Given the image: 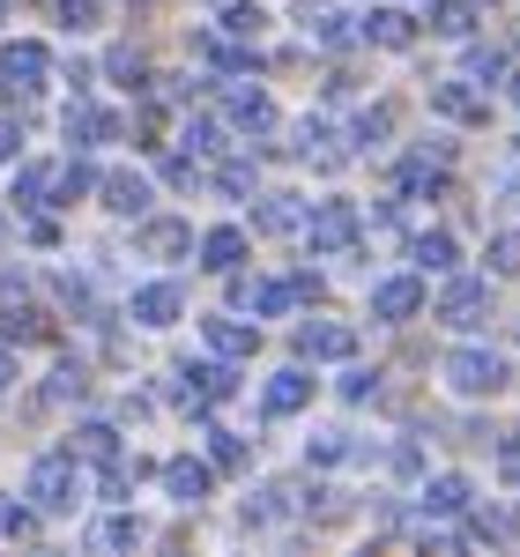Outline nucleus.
Masks as SVG:
<instances>
[{"label": "nucleus", "instance_id": "f257e3e1", "mask_svg": "<svg viewBox=\"0 0 520 557\" xmlns=\"http://www.w3.org/2000/svg\"><path fill=\"white\" fill-rule=\"evenodd\" d=\"M75 498H83L75 454H45L38 469H30V506H38V513H75Z\"/></svg>", "mask_w": 520, "mask_h": 557}, {"label": "nucleus", "instance_id": "f03ea898", "mask_svg": "<svg viewBox=\"0 0 520 557\" xmlns=\"http://www.w3.org/2000/svg\"><path fill=\"white\" fill-rule=\"evenodd\" d=\"M446 386L454 394H498L506 386V357L498 349H454L446 357Z\"/></svg>", "mask_w": 520, "mask_h": 557}, {"label": "nucleus", "instance_id": "7ed1b4c3", "mask_svg": "<svg viewBox=\"0 0 520 557\" xmlns=\"http://www.w3.org/2000/svg\"><path fill=\"white\" fill-rule=\"evenodd\" d=\"M305 238H312V253H343L357 238V201H320L305 215Z\"/></svg>", "mask_w": 520, "mask_h": 557}, {"label": "nucleus", "instance_id": "20e7f679", "mask_svg": "<svg viewBox=\"0 0 520 557\" xmlns=\"http://www.w3.org/2000/svg\"><path fill=\"white\" fill-rule=\"evenodd\" d=\"M231 394H238L231 364H186V372H178V401H186V409H209V401H231Z\"/></svg>", "mask_w": 520, "mask_h": 557}, {"label": "nucleus", "instance_id": "39448f33", "mask_svg": "<svg viewBox=\"0 0 520 557\" xmlns=\"http://www.w3.org/2000/svg\"><path fill=\"white\" fill-rule=\"evenodd\" d=\"M45 75H52L45 45H30V38H23V45H0V83H8V89H23V97H30Z\"/></svg>", "mask_w": 520, "mask_h": 557}, {"label": "nucleus", "instance_id": "423d86ee", "mask_svg": "<svg viewBox=\"0 0 520 557\" xmlns=\"http://www.w3.org/2000/svg\"><path fill=\"white\" fill-rule=\"evenodd\" d=\"M483 305H491V283H476V275H454V283L438 290V320H454V327H476Z\"/></svg>", "mask_w": 520, "mask_h": 557}, {"label": "nucleus", "instance_id": "0eeeda50", "mask_svg": "<svg viewBox=\"0 0 520 557\" xmlns=\"http://www.w3.org/2000/svg\"><path fill=\"white\" fill-rule=\"evenodd\" d=\"M417 305H424V283H417V275L372 283V320H417Z\"/></svg>", "mask_w": 520, "mask_h": 557}, {"label": "nucleus", "instance_id": "6e6552de", "mask_svg": "<svg viewBox=\"0 0 520 557\" xmlns=\"http://www.w3.org/2000/svg\"><path fill=\"white\" fill-rule=\"evenodd\" d=\"M141 253H149V260H178V253H194V231H186L178 215H149V223H141Z\"/></svg>", "mask_w": 520, "mask_h": 557}, {"label": "nucleus", "instance_id": "1a4fd4ad", "mask_svg": "<svg viewBox=\"0 0 520 557\" xmlns=\"http://www.w3.org/2000/svg\"><path fill=\"white\" fill-rule=\"evenodd\" d=\"M357 335H349L343 320H305L298 327V357H349Z\"/></svg>", "mask_w": 520, "mask_h": 557}, {"label": "nucleus", "instance_id": "9d476101", "mask_svg": "<svg viewBox=\"0 0 520 557\" xmlns=\"http://www.w3.org/2000/svg\"><path fill=\"white\" fill-rule=\"evenodd\" d=\"M223 112H231V120H238L246 134H268V127H275V104H268L260 89H246V83L223 89Z\"/></svg>", "mask_w": 520, "mask_h": 557}, {"label": "nucleus", "instance_id": "9b49d317", "mask_svg": "<svg viewBox=\"0 0 520 557\" xmlns=\"http://www.w3.org/2000/svg\"><path fill=\"white\" fill-rule=\"evenodd\" d=\"M357 38H372V45H387V52H401V45L417 38V15H401V8H372Z\"/></svg>", "mask_w": 520, "mask_h": 557}, {"label": "nucleus", "instance_id": "f8f14e48", "mask_svg": "<svg viewBox=\"0 0 520 557\" xmlns=\"http://www.w3.org/2000/svg\"><path fill=\"white\" fill-rule=\"evenodd\" d=\"M164 491H172L178 506H201V498L216 491V475L201 469V461H164Z\"/></svg>", "mask_w": 520, "mask_h": 557}, {"label": "nucleus", "instance_id": "ddd939ff", "mask_svg": "<svg viewBox=\"0 0 520 557\" xmlns=\"http://www.w3.org/2000/svg\"><path fill=\"white\" fill-rule=\"evenodd\" d=\"M0 343H52V320H45L38 305H8V312H0Z\"/></svg>", "mask_w": 520, "mask_h": 557}, {"label": "nucleus", "instance_id": "4468645a", "mask_svg": "<svg viewBox=\"0 0 520 557\" xmlns=\"http://www.w3.org/2000/svg\"><path fill=\"white\" fill-rule=\"evenodd\" d=\"M432 112H446V120H483L491 104H483V89H469V83H432Z\"/></svg>", "mask_w": 520, "mask_h": 557}, {"label": "nucleus", "instance_id": "2eb2a0df", "mask_svg": "<svg viewBox=\"0 0 520 557\" xmlns=\"http://www.w3.org/2000/svg\"><path fill=\"white\" fill-rule=\"evenodd\" d=\"M134 320H141V327H172V320H178V283H149V290H134Z\"/></svg>", "mask_w": 520, "mask_h": 557}, {"label": "nucleus", "instance_id": "dca6fc26", "mask_svg": "<svg viewBox=\"0 0 520 557\" xmlns=\"http://www.w3.org/2000/svg\"><path fill=\"white\" fill-rule=\"evenodd\" d=\"M260 401H268V417H298L305 401H312V380H305V372H275Z\"/></svg>", "mask_w": 520, "mask_h": 557}, {"label": "nucleus", "instance_id": "f3484780", "mask_svg": "<svg viewBox=\"0 0 520 557\" xmlns=\"http://www.w3.org/2000/svg\"><path fill=\"white\" fill-rule=\"evenodd\" d=\"M60 194V164H23L15 172V209H45Z\"/></svg>", "mask_w": 520, "mask_h": 557}, {"label": "nucleus", "instance_id": "a211bd4d", "mask_svg": "<svg viewBox=\"0 0 520 557\" xmlns=\"http://www.w3.org/2000/svg\"><path fill=\"white\" fill-rule=\"evenodd\" d=\"M112 134H120V120H112V112H97V104H67V141H75V149L112 141Z\"/></svg>", "mask_w": 520, "mask_h": 557}, {"label": "nucleus", "instance_id": "6ab92c4d", "mask_svg": "<svg viewBox=\"0 0 520 557\" xmlns=\"http://www.w3.org/2000/svg\"><path fill=\"white\" fill-rule=\"evenodd\" d=\"M238 260H246V231H231V223H223V231H209V238H201V268L231 275Z\"/></svg>", "mask_w": 520, "mask_h": 557}, {"label": "nucleus", "instance_id": "aec40b11", "mask_svg": "<svg viewBox=\"0 0 520 557\" xmlns=\"http://www.w3.org/2000/svg\"><path fill=\"white\" fill-rule=\"evenodd\" d=\"M104 209H112V215H141V209H149V178L112 172V178H104Z\"/></svg>", "mask_w": 520, "mask_h": 557}, {"label": "nucleus", "instance_id": "412c9836", "mask_svg": "<svg viewBox=\"0 0 520 557\" xmlns=\"http://www.w3.org/2000/svg\"><path fill=\"white\" fill-rule=\"evenodd\" d=\"M209 349H216V357H253L260 327H246V320H209Z\"/></svg>", "mask_w": 520, "mask_h": 557}, {"label": "nucleus", "instance_id": "4be33fe9", "mask_svg": "<svg viewBox=\"0 0 520 557\" xmlns=\"http://www.w3.org/2000/svg\"><path fill=\"white\" fill-rule=\"evenodd\" d=\"M238 305H253V312H290L298 305V283H238Z\"/></svg>", "mask_w": 520, "mask_h": 557}, {"label": "nucleus", "instance_id": "5701e85b", "mask_svg": "<svg viewBox=\"0 0 520 557\" xmlns=\"http://www.w3.org/2000/svg\"><path fill=\"white\" fill-rule=\"evenodd\" d=\"M424 513H469V483L461 475H432L424 483Z\"/></svg>", "mask_w": 520, "mask_h": 557}, {"label": "nucleus", "instance_id": "b1692460", "mask_svg": "<svg viewBox=\"0 0 520 557\" xmlns=\"http://www.w3.org/2000/svg\"><path fill=\"white\" fill-rule=\"evenodd\" d=\"M298 157H305V164H343V149H335V127L305 120V127H298Z\"/></svg>", "mask_w": 520, "mask_h": 557}, {"label": "nucleus", "instance_id": "393cba45", "mask_svg": "<svg viewBox=\"0 0 520 557\" xmlns=\"http://www.w3.org/2000/svg\"><path fill=\"white\" fill-rule=\"evenodd\" d=\"M67 454H83V461H120V431H104V424H83L75 431V446Z\"/></svg>", "mask_w": 520, "mask_h": 557}, {"label": "nucleus", "instance_id": "a878e982", "mask_svg": "<svg viewBox=\"0 0 520 557\" xmlns=\"http://www.w3.org/2000/svg\"><path fill=\"white\" fill-rule=\"evenodd\" d=\"M260 231H298L305 223V209L298 201H290V194H268V201H260V215H253Z\"/></svg>", "mask_w": 520, "mask_h": 557}, {"label": "nucleus", "instance_id": "bb28decb", "mask_svg": "<svg viewBox=\"0 0 520 557\" xmlns=\"http://www.w3.org/2000/svg\"><path fill=\"white\" fill-rule=\"evenodd\" d=\"M432 30H438V38H469V30H476V0H446Z\"/></svg>", "mask_w": 520, "mask_h": 557}, {"label": "nucleus", "instance_id": "cd10ccee", "mask_svg": "<svg viewBox=\"0 0 520 557\" xmlns=\"http://www.w3.org/2000/svg\"><path fill=\"white\" fill-rule=\"evenodd\" d=\"M409 253H417V268H424V275H432V268H454V238H446V231H424Z\"/></svg>", "mask_w": 520, "mask_h": 557}, {"label": "nucleus", "instance_id": "c85d7f7f", "mask_svg": "<svg viewBox=\"0 0 520 557\" xmlns=\"http://www.w3.org/2000/svg\"><path fill=\"white\" fill-rule=\"evenodd\" d=\"M97 543H104V550H134V543H141V520H134V513H112L104 528H97Z\"/></svg>", "mask_w": 520, "mask_h": 557}, {"label": "nucleus", "instance_id": "c756f323", "mask_svg": "<svg viewBox=\"0 0 520 557\" xmlns=\"http://www.w3.org/2000/svg\"><path fill=\"white\" fill-rule=\"evenodd\" d=\"M209 454H216V469H246V461H253L238 431H209Z\"/></svg>", "mask_w": 520, "mask_h": 557}, {"label": "nucleus", "instance_id": "7c9ffc66", "mask_svg": "<svg viewBox=\"0 0 520 557\" xmlns=\"http://www.w3.org/2000/svg\"><path fill=\"white\" fill-rule=\"evenodd\" d=\"M491 275H520V231H498L491 238Z\"/></svg>", "mask_w": 520, "mask_h": 557}, {"label": "nucleus", "instance_id": "2f4dec72", "mask_svg": "<svg viewBox=\"0 0 520 557\" xmlns=\"http://www.w3.org/2000/svg\"><path fill=\"white\" fill-rule=\"evenodd\" d=\"M223 30H231V38H246V45H253L260 30H268V15H260V8H246V0H238V8H231V15H223Z\"/></svg>", "mask_w": 520, "mask_h": 557}, {"label": "nucleus", "instance_id": "473e14b6", "mask_svg": "<svg viewBox=\"0 0 520 557\" xmlns=\"http://www.w3.org/2000/svg\"><path fill=\"white\" fill-rule=\"evenodd\" d=\"M104 75H112V83H141V75H149V67H141V52H134V45H120V52H112V60H104Z\"/></svg>", "mask_w": 520, "mask_h": 557}, {"label": "nucleus", "instance_id": "72a5a7b5", "mask_svg": "<svg viewBox=\"0 0 520 557\" xmlns=\"http://www.w3.org/2000/svg\"><path fill=\"white\" fill-rule=\"evenodd\" d=\"M83 364H60V372H52V380H45V401H75V394H83Z\"/></svg>", "mask_w": 520, "mask_h": 557}, {"label": "nucleus", "instance_id": "f704fd0d", "mask_svg": "<svg viewBox=\"0 0 520 557\" xmlns=\"http://www.w3.org/2000/svg\"><path fill=\"white\" fill-rule=\"evenodd\" d=\"M387 134H394V104H372V112L357 120V141H364V149H372V141H387Z\"/></svg>", "mask_w": 520, "mask_h": 557}, {"label": "nucleus", "instance_id": "c9c22d12", "mask_svg": "<svg viewBox=\"0 0 520 557\" xmlns=\"http://www.w3.org/2000/svg\"><path fill=\"white\" fill-rule=\"evenodd\" d=\"M506 535H513L506 513H469V543H506Z\"/></svg>", "mask_w": 520, "mask_h": 557}, {"label": "nucleus", "instance_id": "e433bc0d", "mask_svg": "<svg viewBox=\"0 0 520 557\" xmlns=\"http://www.w3.org/2000/svg\"><path fill=\"white\" fill-rule=\"evenodd\" d=\"M469 75H476L483 89H491V83H506V52H483V45H476V52H469Z\"/></svg>", "mask_w": 520, "mask_h": 557}, {"label": "nucleus", "instance_id": "4c0bfd02", "mask_svg": "<svg viewBox=\"0 0 520 557\" xmlns=\"http://www.w3.org/2000/svg\"><path fill=\"white\" fill-rule=\"evenodd\" d=\"M0 535H8V543H30V535H38V513L8 506V513H0Z\"/></svg>", "mask_w": 520, "mask_h": 557}, {"label": "nucleus", "instance_id": "58836bf2", "mask_svg": "<svg viewBox=\"0 0 520 557\" xmlns=\"http://www.w3.org/2000/svg\"><path fill=\"white\" fill-rule=\"evenodd\" d=\"M60 23H67V30H89V23H97V0H60Z\"/></svg>", "mask_w": 520, "mask_h": 557}, {"label": "nucleus", "instance_id": "ea45409f", "mask_svg": "<svg viewBox=\"0 0 520 557\" xmlns=\"http://www.w3.org/2000/svg\"><path fill=\"white\" fill-rule=\"evenodd\" d=\"M216 186H223V194H253V172H246V164H223Z\"/></svg>", "mask_w": 520, "mask_h": 557}, {"label": "nucleus", "instance_id": "a19ab883", "mask_svg": "<svg viewBox=\"0 0 520 557\" xmlns=\"http://www.w3.org/2000/svg\"><path fill=\"white\" fill-rule=\"evenodd\" d=\"M498 469L520 483V431H506V446H498Z\"/></svg>", "mask_w": 520, "mask_h": 557}, {"label": "nucleus", "instance_id": "79ce46f5", "mask_svg": "<svg viewBox=\"0 0 520 557\" xmlns=\"http://www.w3.org/2000/svg\"><path fill=\"white\" fill-rule=\"evenodd\" d=\"M372 386H380V372H349V380H343V394H349V401H364Z\"/></svg>", "mask_w": 520, "mask_h": 557}, {"label": "nucleus", "instance_id": "37998d69", "mask_svg": "<svg viewBox=\"0 0 520 557\" xmlns=\"http://www.w3.org/2000/svg\"><path fill=\"white\" fill-rule=\"evenodd\" d=\"M15 149H23V127H15V120H0V164H8Z\"/></svg>", "mask_w": 520, "mask_h": 557}, {"label": "nucleus", "instance_id": "c03bdc74", "mask_svg": "<svg viewBox=\"0 0 520 557\" xmlns=\"http://www.w3.org/2000/svg\"><path fill=\"white\" fill-rule=\"evenodd\" d=\"M15 380V343H0V386Z\"/></svg>", "mask_w": 520, "mask_h": 557}, {"label": "nucleus", "instance_id": "a18cd8bd", "mask_svg": "<svg viewBox=\"0 0 520 557\" xmlns=\"http://www.w3.org/2000/svg\"><path fill=\"white\" fill-rule=\"evenodd\" d=\"M513 104H520V75H513Z\"/></svg>", "mask_w": 520, "mask_h": 557}, {"label": "nucleus", "instance_id": "49530a36", "mask_svg": "<svg viewBox=\"0 0 520 557\" xmlns=\"http://www.w3.org/2000/svg\"><path fill=\"white\" fill-rule=\"evenodd\" d=\"M513 535H520V513H513Z\"/></svg>", "mask_w": 520, "mask_h": 557}]
</instances>
